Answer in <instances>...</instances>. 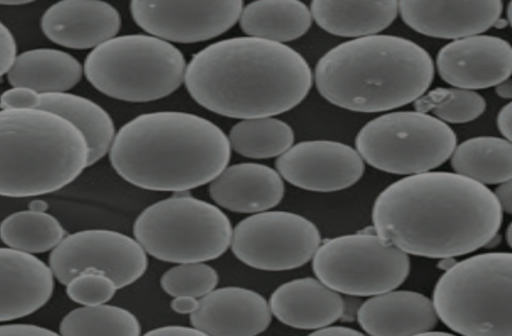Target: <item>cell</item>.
Segmentation results:
<instances>
[{"instance_id":"obj_2","label":"cell","mask_w":512,"mask_h":336,"mask_svg":"<svg viewBox=\"0 0 512 336\" xmlns=\"http://www.w3.org/2000/svg\"><path fill=\"white\" fill-rule=\"evenodd\" d=\"M312 81L309 64L296 50L250 36L205 47L193 55L184 76L188 93L200 106L242 120L293 109Z\"/></svg>"},{"instance_id":"obj_24","label":"cell","mask_w":512,"mask_h":336,"mask_svg":"<svg viewBox=\"0 0 512 336\" xmlns=\"http://www.w3.org/2000/svg\"><path fill=\"white\" fill-rule=\"evenodd\" d=\"M82 74V65L71 54L36 48L16 55L6 77L12 88L45 94L68 91L81 80Z\"/></svg>"},{"instance_id":"obj_20","label":"cell","mask_w":512,"mask_h":336,"mask_svg":"<svg viewBox=\"0 0 512 336\" xmlns=\"http://www.w3.org/2000/svg\"><path fill=\"white\" fill-rule=\"evenodd\" d=\"M54 276L33 254L0 247V322L30 315L50 299Z\"/></svg>"},{"instance_id":"obj_28","label":"cell","mask_w":512,"mask_h":336,"mask_svg":"<svg viewBox=\"0 0 512 336\" xmlns=\"http://www.w3.org/2000/svg\"><path fill=\"white\" fill-rule=\"evenodd\" d=\"M65 230L51 214L23 210L5 217L0 223V239L8 247L29 253L54 249L65 237Z\"/></svg>"},{"instance_id":"obj_44","label":"cell","mask_w":512,"mask_h":336,"mask_svg":"<svg viewBox=\"0 0 512 336\" xmlns=\"http://www.w3.org/2000/svg\"><path fill=\"white\" fill-rule=\"evenodd\" d=\"M506 240L509 245H511V225H509L507 231H506Z\"/></svg>"},{"instance_id":"obj_33","label":"cell","mask_w":512,"mask_h":336,"mask_svg":"<svg viewBox=\"0 0 512 336\" xmlns=\"http://www.w3.org/2000/svg\"><path fill=\"white\" fill-rule=\"evenodd\" d=\"M117 289L109 276L94 270H84L73 276L66 284L69 298L82 305L106 303L113 298Z\"/></svg>"},{"instance_id":"obj_35","label":"cell","mask_w":512,"mask_h":336,"mask_svg":"<svg viewBox=\"0 0 512 336\" xmlns=\"http://www.w3.org/2000/svg\"><path fill=\"white\" fill-rule=\"evenodd\" d=\"M56 332L33 324L11 323L0 325V336H47Z\"/></svg>"},{"instance_id":"obj_31","label":"cell","mask_w":512,"mask_h":336,"mask_svg":"<svg viewBox=\"0 0 512 336\" xmlns=\"http://www.w3.org/2000/svg\"><path fill=\"white\" fill-rule=\"evenodd\" d=\"M417 112L432 113L444 123L461 124L475 120L486 109L477 92L456 87H436L414 101Z\"/></svg>"},{"instance_id":"obj_11","label":"cell","mask_w":512,"mask_h":336,"mask_svg":"<svg viewBox=\"0 0 512 336\" xmlns=\"http://www.w3.org/2000/svg\"><path fill=\"white\" fill-rule=\"evenodd\" d=\"M233 254L264 271L298 268L312 259L321 244L313 222L287 211H263L241 220L231 237Z\"/></svg>"},{"instance_id":"obj_32","label":"cell","mask_w":512,"mask_h":336,"mask_svg":"<svg viewBox=\"0 0 512 336\" xmlns=\"http://www.w3.org/2000/svg\"><path fill=\"white\" fill-rule=\"evenodd\" d=\"M218 279L216 270L204 262L180 263L164 272L160 284L172 297L200 299L216 288Z\"/></svg>"},{"instance_id":"obj_9","label":"cell","mask_w":512,"mask_h":336,"mask_svg":"<svg viewBox=\"0 0 512 336\" xmlns=\"http://www.w3.org/2000/svg\"><path fill=\"white\" fill-rule=\"evenodd\" d=\"M457 143L455 132L432 115L417 111L386 113L366 123L355 145L375 169L414 175L446 162Z\"/></svg>"},{"instance_id":"obj_6","label":"cell","mask_w":512,"mask_h":336,"mask_svg":"<svg viewBox=\"0 0 512 336\" xmlns=\"http://www.w3.org/2000/svg\"><path fill=\"white\" fill-rule=\"evenodd\" d=\"M512 255L490 252L455 262L437 281V317L466 336L512 335Z\"/></svg>"},{"instance_id":"obj_12","label":"cell","mask_w":512,"mask_h":336,"mask_svg":"<svg viewBox=\"0 0 512 336\" xmlns=\"http://www.w3.org/2000/svg\"><path fill=\"white\" fill-rule=\"evenodd\" d=\"M147 266L146 252L136 240L105 229L70 234L49 256L53 276L63 285L84 270H94L109 276L120 289L138 280Z\"/></svg>"},{"instance_id":"obj_37","label":"cell","mask_w":512,"mask_h":336,"mask_svg":"<svg viewBox=\"0 0 512 336\" xmlns=\"http://www.w3.org/2000/svg\"><path fill=\"white\" fill-rule=\"evenodd\" d=\"M495 198L502 210L505 213L511 214L512 212V185L511 180L498 184L493 192Z\"/></svg>"},{"instance_id":"obj_1","label":"cell","mask_w":512,"mask_h":336,"mask_svg":"<svg viewBox=\"0 0 512 336\" xmlns=\"http://www.w3.org/2000/svg\"><path fill=\"white\" fill-rule=\"evenodd\" d=\"M503 212L486 186L457 173L427 171L386 187L372 209L375 232L406 254L454 258L486 246Z\"/></svg>"},{"instance_id":"obj_42","label":"cell","mask_w":512,"mask_h":336,"mask_svg":"<svg viewBox=\"0 0 512 336\" xmlns=\"http://www.w3.org/2000/svg\"><path fill=\"white\" fill-rule=\"evenodd\" d=\"M28 3H31V1H24V0L0 1V5H5V6H20V5H25Z\"/></svg>"},{"instance_id":"obj_22","label":"cell","mask_w":512,"mask_h":336,"mask_svg":"<svg viewBox=\"0 0 512 336\" xmlns=\"http://www.w3.org/2000/svg\"><path fill=\"white\" fill-rule=\"evenodd\" d=\"M284 182L273 168L259 163L225 167L209 185V195L220 207L238 213H259L277 206Z\"/></svg>"},{"instance_id":"obj_26","label":"cell","mask_w":512,"mask_h":336,"mask_svg":"<svg viewBox=\"0 0 512 336\" xmlns=\"http://www.w3.org/2000/svg\"><path fill=\"white\" fill-rule=\"evenodd\" d=\"M311 24L309 8L297 0L254 1L239 17L240 28L248 36L281 44L300 38Z\"/></svg>"},{"instance_id":"obj_17","label":"cell","mask_w":512,"mask_h":336,"mask_svg":"<svg viewBox=\"0 0 512 336\" xmlns=\"http://www.w3.org/2000/svg\"><path fill=\"white\" fill-rule=\"evenodd\" d=\"M502 11L500 0L398 2V13L407 26L426 36L453 40L485 32Z\"/></svg>"},{"instance_id":"obj_8","label":"cell","mask_w":512,"mask_h":336,"mask_svg":"<svg viewBox=\"0 0 512 336\" xmlns=\"http://www.w3.org/2000/svg\"><path fill=\"white\" fill-rule=\"evenodd\" d=\"M232 231L217 206L180 192L145 208L133 226L146 253L177 264L220 257L230 246Z\"/></svg>"},{"instance_id":"obj_27","label":"cell","mask_w":512,"mask_h":336,"mask_svg":"<svg viewBox=\"0 0 512 336\" xmlns=\"http://www.w3.org/2000/svg\"><path fill=\"white\" fill-rule=\"evenodd\" d=\"M455 173L483 185L511 180V141L499 137H474L455 147L451 156Z\"/></svg>"},{"instance_id":"obj_10","label":"cell","mask_w":512,"mask_h":336,"mask_svg":"<svg viewBox=\"0 0 512 336\" xmlns=\"http://www.w3.org/2000/svg\"><path fill=\"white\" fill-rule=\"evenodd\" d=\"M318 280L350 296H374L399 287L408 277V254L377 234L357 233L329 239L313 255Z\"/></svg>"},{"instance_id":"obj_41","label":"cell","mask_w":512,"mask_h":336,"mask_svg":"<svg viewBox=\"0 0 512 336\" xmlns=\"http://www.w3.org/2000/svg\"><path fill=\"white\" fill-rule=\"evenodd\" d=\"M496 94L503 99H511L512 98V84L510 78L505 79L495 85Z\"/></svg>"},{"instance_id":"obj_43","label":"cell","mask_w":512,"mask_h":336,"mask_svg":"<svg viewBox=\"0 0 512 336\" xmlns=\"http://www.w3.org/2000/svg\"><path fill=\"white\" fill-rule=\"evenodd\" d=\"M507 24L509 23L506 20L499 18L493 26L496 28H504Z\"/></svg>"},{"instance_id":"obj_40","label":"cell","mask_w":512,"mask_h":336,"mask_svg":"<svg viewBox=\"0 0 512 336\" xmlns=\"http://www.w3.org/2000/svg\"><path fill=\"white\" fill-rule=\"evenodd\" d=\"M313 335H362L358 330L344 326H325L311 332Z\"/></svg>"},{"instance_id":"obj_19","label":"cell","mask_w":512,"mask_h":336,"mask_svg":"<svg viewBox=\"0 0 512 336\" xmlns=\"http://www.w3.org/2000/svg\"><path fill=\"white\" fill-rule=\"evenodd\" d=\"M40 26L53 43L85 50L115 37L121 17L114 6L104 1L63 0L45 10Z\"/></svg>"},{"instance_id":"obj_7","label":"cell","mask_w":512,"mask_h":336,"mask_svg":"<svg viewBox=\"0 0 512 336\" xmlns=\"http://www.w3.org/2000/svg\"><path fill=\"white\" fill-rule=\"evenodd\" d=\"M186 62L175 46L151 35L113 37L86 57L83 73L104 95L127 102L164 98L184 81Z\"/></svg>"},{"instance_id":"obj_38","label":"cell","mask_w":512,"mask_h":336,"mask_svg":"<svg viewBox=\"0 0 512 336\" xmlns=\"http://www.w3.org/2000/svg\"><path fill=\"white\" fill-rule=\"evenodd\" d=\"M199 307V299L191 296H177L171 301V308L178 314H192Z\"/></svg>"},{"instance_id":"obj_25","label":"cell","mask_w":512,"mask_h":336,"mask_svg":"<svg viewBox=\"0 0 512 336\" xmlns=\"http://www.w3.org/2000/svg\"><path fill=\"white\" fill-rule=\"evenodd\" d=\"M309 10L312 19L326 32L361 38L390 26L398 14V1L314 0Z\"/></svg>"},{"instance_id":"obj_14","label":"cell","mask_w":512,"mask_h":336,"mask_svg":"<svg viewBox=\"0 0 512 336\" xmlns=\"http://www.w3.org/2000/svg\"><path fill=\"white\" fill-rule=\"evenodd\" d=\"M275 166L291 185L313 192L346 189L360 180L365 168L356 149L328 140L292 145L278 156Z\"/></svg>"},{"instance_id":"obj_23","label":"cell","mask_w":512,"mask_h":336,"mask_svg":"<svg viewBox=\"0 0 512 336\" xmlns=\"http://www.w3.org/2000/svg\"><path fill=\"white\" fill-rule=\"evenodd\" d=\"M268 304L271 314L283 324L313 331L337 321L345 308V301L337 291L311 277L280 285Z\"/></svg>"},{"instance_id":"obj_13","label":"cell","mask_w":512,"mask_h":336,"mask_svg":"<svg viewBox=\"0 0 512 336\" xmlns=\"http://www.w3.org/2000/svg\"><path fill=\"white\" fill-rule=\"evenodd\" d=\"M241 0H134L130 11L136 24L151 36L176 43H197L225 33L239 20Z\"/></svg>"},{"instance_id":"obj_5","label":"cell","mask_w":512,"mask_h":336,"mask_svg":"<svg viewBox=\"0 0 512 336\" xmlns=\"http://www.w3.org/2000/svg\"><path fill=\"white\" fill-rule=\"evenodd\" d=\"M82 132L41 109L0 110V196L22 198L55 192L88 167Z\"/></svg>"},{"instance_id":"obj_16","label":"cell","mask_w":512,"mask_h":336,"mask_svg":"<svg viewBox=\"0 0 512 336\" xmlns=\"http://www.w3.org/2000/svg\"><path fill=\"white\" fill-rule=\"evenodd\" d=\"M0 108L41 109L65 118L87 141L88 166L109 152L115 136L113 120L106 110L90 99L68 92L40 94L25 88H11L1 94Z\"/></svg>"},{"instance_id":"obj_36","label":"cell","mask_w":512,"mask_h":336,"mask_svg":"<svg viewBox=\"0 0 512 336\" xmlns=\"http://www.w3.org/2000/svg\"><path fill=\"white\" fill-rule=\"evenodd\" d=\"M145 335H160V336H196L204 335L200 330L195 327H186L180 325H168L155 328L145 333Z\"/></svg>"},{"instance_id":"obj_30","label":"cell","mask_w":512,"mask_h":336,"mask_svg":"<svg viewBox=\"0 0 512 336\" xmlns=\"http://www.w3.org/2000/svg\"><path fill=\"white\" fill-rule=\"evenodd\" d=\"M61 335L138 336L141 326L130 311L105 303L83 305L67 313L60 322Z\"/></svg>"},{"instance_id":"obj_18","label":"cell","mask_w":512,"mask_h":336,"mask_svg":"<svg viewBox=\"0 0 512 336\" xmlns=\"http://www.w3.org/2000/svg\"><path fill=\"white\" fill-rule=\"evenodd\" d=\"M271 315L267 300L258 292L222 287L199 299L190 322L204 335L254 336L269 327Z\"/></svg>"},{"instance_id":"obj_4","label":"cell","mask_w":512,"mask_h":336,"mask_svg":"<svg viewBox=\"0 0 512 336\" xmlns=\"http://www.w3.org/2000/svg\"><path fill=\"white\" fill-rule=\"evenodd\" d=\"M434 78L429 53L415 42L376 34L343 42L315 67L320 95L340 108L362 113L389 111L414 102Z\"/></svg>"},{"instance_id":"obj_3","label":"cell","mask_w":512,"mask_h":336,"mask_svg":"<svg viewBox=\"0 0 512 336\" xmlns=\"http://www.w3.org/2000/svg\"><path fill=\"white\" fill-rule=\"evenodd\" d=\"M230 156L228 137L219 126L180 111L133 118L115 134L109 149L111 165L125 181L177 193L210 183Z\"/></svg>"},{"instance_id":"obj_29","label":"cell","mask_w":512,"mask_h":336,"mask_svg":"<svg viewBox=\"0 0 512 336\" xmlns=\"http://www.w3.org/2000/svg\"><path fill=\"white\" fill-rule=\"evenodd\" d=\"M228 140L239 155L266 159L287 151L294 142V132L290 125L276 118L245 119L231 128Z\"/></svg>"},{"instance_id":"obj_39","label":"cell","mask_w":512,"mask_h":336,"mask_svg":"<svg viewBox=\"0 0 512 336\" xmlns=\"http://www.w3.org/2000/svg\"><path fill=\"white\" fill-rule=\"evenodd\" d=\"M512 103H507L498 113L497 126L504 139L511 141Z\"/></svg>"},{"instance_id":"obj_34","label":"cell","mask_w":512,"mask_h":336,"mask_svg":"<svg viewBox=\"0 0 512 336\" xmlns=\"http://www.w3.org/2000/svg\"><path fill=\"white\" fill-rule=\"evenodd\" d=\"M17 52L11 31L0 21V78L10 69Z\"/></svg>"},{"instance_id":"obj_21","label":"cell","mask_w":512,"mask_h":336,"mask_svg":"<svg viewBox=\"0 0 512 336\" xmlns=\"http://www.w3.org/2000/svg\"><path fill=\"white\" fill-rule=\"evenodd\" d=\"M360 327L370 335H423L438 317L432 301L408 290H390L370 297L357 310Z\"/></svg>"},{"instance_id":"obj_15","label":"cell","mask_w":512,"mask_h":336,"mask_svg":"<svg viewBox=\"0 0 512 336\" xmlns=\"http://www.w3.org/2000/svg\"><path fill=\"white\" fill-rule=\"evenodd\" d=\"M442 80L456 88L477 90L510 78L512 48L505 39L474 35L443 46L436 57Z\"/></svg>"}]
</instances>
